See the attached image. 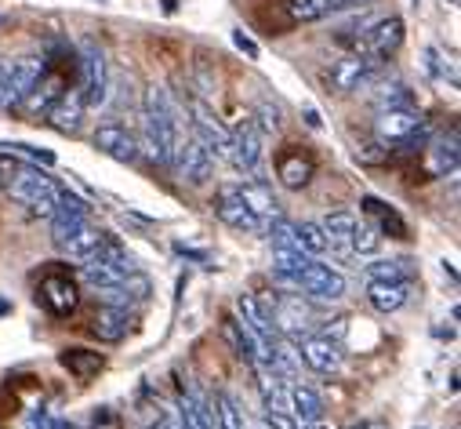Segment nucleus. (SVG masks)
<instances>
[{
    "label": "nucleus",
    "instance_id": "nucleus-26",
    "mask_svg": "<svg viewBox=\"0 0 461 429\" xmlns=\"http://www.w3.org/2000/svg\"><path fill=\"white\" fill-rule=\"evenodd\" d=\"M258 389L266 415H287V379L273 368H258Z\"/></svg>",
    "mask_w": 461,
    "mask_h": 429
},
{
    "label": "nucleus",
    "instance_id": "nucleus-34",
    "mask_svg": "<svg viewBox=\"0 0 461 429\" xmlns=\"http://www.w3.org/2000/svg\"><path fill=\"white\" fill-rule=\"evenodd\" d=\"M425 164H429V175H454L457 171V139L429 142L425 146Z\"/></svg>",
    "mask_w": 461,
    "mask_h": 429
},
{
    "label": "nucleus",
    "instance_id": "nucleus-19",
    "mask_svg": "<svg viewBox=\"0 0 461 429\" xmlns=\"http://www.w3.org/2000/svg\"><path fill=\"white\" fill-rule=\"evenodd\" d=\"M91 332L98 335V342H124L128 332H131V309H117V306L95 309Z\"/></svg>",
    "mask_w": 461,
    "mask_h": 429
},
{
    "label": "nucleus",
    "instance_id": "nucleus-10",
    "mask_svg": "<svg viewBox=\"0 0 461 429\" xmlns=\"http://www.w3.org/2000/svg\"><path fill=\"white\" fill-rule=\"evenodd\" d=\"M211 207H214V214H218V219H221L229 230H240V233H266V223L248 207L240 186H221V189L214 193Z\"/></svg>",
    "mask_w": 461,
    "mask_h": 429
},
{
    "label": "nucleus",
    "instance_id": "nucleus-5",
    "mask_svg": "<svg viewBox=\"0 0 461 429\" xmlns=\"http://www.w3.org/2000/svg\"><path fill=\"white\" fill-rule=\"evenodd\" d=\"M269 320H273V332L284 339V342H302L305 335H312V309L305 302V295H273V309H269Z\"/></svg>",
    "mask_w": 461,
    "mask_h": 429
},
{
    "label": "nucleus",
    "instance_id": "nucleus-21",
    "mask_svg": "<svg viewBox=\"0 0 461 429\" xmlns=\"http://www.w3.org/2000/svg\"><path fill=\"white\" fill-rule=\"evenodd\" d=\"M80 117H84V95H80V87L62 91L59 102L48 110V124H51L55 132H62V135H73V132L80 128Z\"/></svg>",
    "mask_w": 461,
    "mask_h": 429
},
{
    "label": "nucleus",
    "instance_id": "nucleus-6",
    "mask_svg": "<svg viewBox=\"0 0 461 429\" xmlns=\"http://www.w3.org/2000/svg\"><path fill=\"white\" fill-rule=\"evenodd\" d=\"M44 59L37 55H26V59H15L8 62V73H5V91H0V110L5 114H19L26 95L33 91V84L44 77Z\"/></svg>",
    "mask_w": 461,
    "mask_h": 429
},
{
    "label": "nucleus",
    "instance_id": "nucleus-46",
    "mask_svg": "<svg viewBox=\"0 0 461 429\" xmlns=\"http://www.w3.org/2000/svg\"><path fill=\"white\" fill-rule=\"evenodd\" d=\"M149 429H164V422H157V425H149Z\"/></svg>",
    "mask_w": 461,
    "mask_h": 429
},
{
    "label": "nucleus",
    "instance_id": "nucleus-28",
    "mask_svg": "<svg viewBox=\"0 0 461 429\" xmlns=\"http://www.w3.org/2000/svg\"><path fill=\"white\" fill-rule=\"evenodd\" d=\"M211 429H244V407L229 389H218L211 400Z\"/></svg>",
    "mask_w": 461,
    "mask_h": 429
},
{
    "label": "nucleus",
    "instance_id": "nucleus-47",
    "mask_svg": "<svg viewBox=\"0 0 461 429\" xmlns=\"http://www.w3.org/2000/svg\"><path fill=\"white\" fill-rule=\"evenodd\" d=\"M0 23H5V15H0Z\"/></svg>",
    "mask_w": 461,
    "mask_h": 429
},
{
    "label": "nucleus",
    "instance_id": "nucleus-35",
    "mask_svg": "<svg viewBox=\"0 0 461 429\" xmlns=\"http://www.w3.org/2000/svg\"><path fill=\"white\" fill-rule=\"evenodd\" d=\"M378 244H382L378 226H375L371 219H357L353 237H349V251H353V255H375V251H378Z\"/></svg>",
    "mask_w": 461,
    "mask_h": 429
},
{
    "label": "nucleus",
    "instance_id": "nucleus-3",
    "mask_svg": "<svg viewBox=\"0 0 461 429\" xmlns=\"http://www.w3.org/2000/svg\"><path fill=\"white\" fill-rule=\"evenodd\" d=\"M131 273H139L135 259H131L124 248L109 244V241L102 244V251H98L95 259L80 262V280H84L91 291H102V288H117V284H124Z\"/></svg>",
    "mask_w": 461,
    "mask_h": 429
},
{
    "label": "nucleus",
    "instance_id": "nucleus-29",
    "mask_svg": "<svg viewBox=\"0 0 461 429\" xmlns=\"http://www.w3.org/2000/svg\"><path fill=\"white\" fill-rule=\"evenodd\" d=\"M312 160L305 157V153H298V150H287L280 160H276V175H280V182L287 186V189H302V186H309V178H312Z\"/></svg>",
    "mask_w": 461,
    "mask_h": 429
},
{
    "label": "nucleus",
    "instance_id": "nucleus-9",
    "mask_svg": "<svg viewBox=\"0 0 461 429\" xmlns=\"http://www.w3.org/2000/svg\"><path fill=\"white\" fill-rule=\"evenodd\" d=\"M294 353H298V361H302L309 371H316V375H338L341 364H345L341 339H330L327 332L305 335L302 342H294Z\"/></svg>",
    "mask_w": 461,
    "mask_h": 429
},
{
    "label": "nucleus",
    "instance_id": "nucleus-32",
    "mask_svg": "<svg viewBox=\"0 0 461 429\" xmlns=\"http://www.w3.org/2000/svg\"><path fill=\"white\" fill-rule=\"evenodd\" d=\"M367 280H385V284H411L414 280V262L411 259H382V262H367Z\"/></svg>",
    "mask_w": 461,
    "mask_h": 429
},
{
    "label": "nucleus",
    "instance_id": "nucleus-7",
    "mask_svg": "<svg viewBox=\"0 0 461 429\" xmlns=\"http://www.w3.org/2000/svg\"><path fill=\"white\" fill-rule=\"evenodd\" d=\"M262 157H266V135L255 124V117H240V124L229 132V160L237 164V171L244 175H258L262 171Z\"/></svg>",
    "mask_w": 461,
    "mask_h": 429
},
{
    "label": "nucleus",
    "instance_id": "nucleus-13",
    "mask_svg": "<svg viewBox=\"0 0 461 429\" xmlns=\"http://www.w3.org/2000/svg\"><path fill=\"white\" fill-rule=\"evenodd\" d=\"M425 128V117L418 114V105H411V110H382L378 117H375V135H378V142L385 146V150H396V146H403L414 132H421Z\"/></svg>",
    "mask_w": 461,
    "mask_h": 429
},
{
    "label": "nucleus",
    "instance_id": "nucleus-14",
    "mask_svg": "<svg viewBox=\"0 0 461 429\" xmlns=\"http://www.w3.org/2000/svg\"><path fill=\"white\" fill-rule=\"evenodd\" d=\"M403 37H407V30H403V19H400V15L375 19V23H371V30L364 33V41H360V48H357V51H364V55H371V59H378V62H385V59H393V55L403 48Z\"/></svg>",
    "mask_w": 461,
    "mask_h": 429
},
{
    "label": "nucleus",
    "instance_id": "nucleus-37",
    "mask_svg": "<svg viewBox=\"0 0 461 429\" xmlns=\"http://www.w3.org/2000/svg\"><path fill=\"white\" fill-rule=\"evenodd\" d=\"M287 12L294 23H316L330 15V0H287Z\"/></svg>",
    "mask_w": 461,
    "mask_h": 429
},
{
    "label": "nucleus",
    "instance_id": "nucleus-40",
    "mask_svg": "<svg viewBox=\"0 0 461 429\" xmlns=\"http://www.w3.org/2000/svg\"><path fill=\"white\" fill-rule=\"evenodd\" d=\"M30 429H77V425H73V422H66V418H51L48 411H33Z\"/></svg>",
    "mask_w": 461,
    "mask_h": 429
},
{
    "label": "nucleus",
    "instance_id": "nucleus-42",
    "mask_svg": "<svg viewBox=\"0 0 461 429\" xmlns=\"http://www.w3.org/2000/svg\"><path fill=\"white\" fill-rule=\"evenodd\" d=\"M266 429H302L291 415H266Z\"/></svg>",
    "mask_w": 461,
    "mask_h": 429
},
{
    "label": "nucleus",
    "instance_id": "nucleus-25",
    "mask_svg": "<svg viewBox=\"0 0 461 429\" xmlns=\"http://www.w3.org/2000/svg\"><path fill=\"white\" fill-rule=\"evenodd\" d=\"M411 298V284H385V280H367V302L378 313H396Z\"/></svg>",
    "mask_w": 461,
    "mask_h": 429
},
{
    "label": "nucleus",
    "instance_id": "nucleus-8",
    "mask_svg": "<svg viewBox=\"0 0 461 429\" xmlns=\"http://www.w3.org/2000/svg\"><path fill=\"white\" fill-rule=\"evenodd\" d=\"M378 73H382V62H378V59H371V55H364V51H353V55L338 59V62L327 69V84H330V91H338V95H349V91H360V87L375 84Z\"/></svg>",
    "mask_w": 461,
    "mask_h": 429
},
{
    "label": "nucleus",
    "instance_id": "nucleus-4",
    "mask_svg": "<svg viewBox=\"0 0 461 429\" xmlns=\"http://www.w3.org/2000/svg\"><path fill=\"white\" fill-rule=\"evenodd\" d=\"M284 288L294 295H305V298H320V302H338V298H345V291H349L345 277L320 259H309Z\"/></svg>",
    "mask_w": 461,
    "mask_h": 429
},
{
    "label": "nucleus",
    "instance_id": "nucleus-17",
    "mask_svg": "<svg viewBox=\"0 0 461 429\" xmlns=\"http://www.w3.org/2000/svg\"><path fill=\"white\" fill-rule=\"evenodd\" d=\"M84 223H91L87 200H80L77 193L62 189V196H59V204H55V211H51V241L62 244V241H66L73 230H80Z\"/></svg>",
    "mask_w": 461,
    "mask_h": 429
},
{
    "label": "nucleus",
    "instance_id": "nucleus-18",
    "mask_svg": "<svg viewBox=\"0 0 461 429\" xmlns=\"http://www.w3.org/2000/svg\"><path fill=\"white\" fill-rule=\"evenodd\" d=\"M55 316H69L73 309H77V302H80V295H77V284L66 277V273H48L44 280H41V295H37Z\"/></svg>",
    "mask_w": 461,
    "mask_h": 429
},
{
    "label": "nucleus",
    "instance_id": "nucleus-22",
    "mask_svg": "<svg viewBox=\"0 0 461 429\" xmlns=\"http://www.w3.org/2000/svg\"><path fill=\"white\" fill-rule=\"evenodd\" d=\"M102 244H105V233H102L95 223H84V226L73 230L59 248H62L66 259H73V262H87V259H95V255L102 251Z\"/></svg>",
    "mask_w": 461,
    "mask_h": 429
},
{
    "label": "nucleus",
    "instance_id": "nucleus-24",
    "mask_svg": "<svg viewBox=\"0 0 461 429\" xmlns=\"http://www.w3.org/2000/svg\"><path fill=\"white\" fill-rule=\"evenodd\" d=\"M353 226H357V214L353 211H330V214H323V219H320V230H323L330 251H349Z\"/></svg>",
    "mask_w": 461,
    "mask_h": 429
},
{
    "label": "nucleus",
    "instance_id": "nucleus-44",
    "mask_svg": "<svg viewBox=\"0 0 461 429\" xmlns=\"http://www.w3.org/2000/svg\"><path fill=\"white\" fill-rule=\"evenodd\" d=\"M302 429H334V425H330V422H323V418H316V422H305Z\"/></svg>",
    "mask_w": 461,
    "mask_h": 429
},
{
    "label": "nucleus",
    "instance_id": "nucleus-2",
    "mask_svg": "<svg viewBox=\"0 0 461 429\" xmlns=\"http://www.w3.org/2000/svg\"><path fill=\"white\" fill-rule=\"evenodd\" d=\"M8 193H12V200H19L30 214H37V219H51V211H55V204H59V196H62V186L51 178V175H44L41 168H23L12 182H8Z\"/></svg>",
    "mask_w": 461,
    "mask_h": 429
},
{
    "label": "nucleus",
    "instance_id": "nucleus-39",
    "mask_svg": "<svg viewBox=\"0 0 461 429\" xmlns=\"http://www.w3.org/2000/svg\"><path fill=\"white\" fill-rule=\"evenodd\" d=\"M23 168H26V160H23L19 153H12V150H8V153H0V182H5V186H8Z\"/></svg>",
    "mask_w": 461,
    "mask_h": 429
},
{
    "label": "nucleus",
    "instance_id": "nucleus-41",
    "mask_svg": "<svg viewBox=\"0 0 461 429\" xmlns=\"http://www.w3.org/2000/svg\"><path fill=\"white\" fill-rule=\"evenodd\" d=\"M233 44H237V48H240L248 59H258V55H262V51H258V44H255V41H251L244 30H233Z\"/></svg>",
    "mask_w": 461,
    "mask_h": 429
},
{
    "label": "nucleus",
    "instance_id": "nucleus-30",
    "mask_svg": "<svg viewBox=\"0 0 461 429\" xmlns=\"http://www.w3.org/2000/svg\"><path fill=\"white\" fill-rule=\"evenodd\" d=\"M59 364L73 375V379H95L102 368H105V361H102V353H95V350H80V346H73V350H62V357H59Z\"/></svg>",
    "mask_w": 461,
    "mask_h": 429
},
{
    "label": "nucleus",
    "instance_id": "nucleus-33",
    "mask_svg": "<svg viewBox=\"0 0 461 429\" xmlns=\"http://www.w3.org/2000/svg\"><path fill=\"white\" fill-rule=\"evenodd\" d=\"M364 211L367 214H375V226H378V233H389V237H407V223L400 219V211H393L385 200H378V196H364Z\"/></svg>",
    "mask_w": 461,
    "mask_h": 429
},
{
    "label": "nucleus",
    "instance_id": "nucleus-43",
    "mask_svg": "<svg viewBox=\"0 0 461 429\" xmlns=\"http://www.w3.org/2000/svg\"><path fill=\"white\" fill-rule=\"evenodd\" d=\"M349 429H389L382 418H360V422H353Z\"/></svg>",
    "mask_w": 461,
    "mask_h": 429
},
{
    "label": "nucleus",
    "instance_id": "nucleus-15",
    "mask_svg": "<svg viewBox=\"0 0 461 429\" xmlns=\"http://www.w3.org/2000/svg\"><path fill=\"white\" fill-rule=\"evenodd\" d=\"M171 171H175L182 182H189V186H203V182L211 178V171H214V157L203 150V142H200L193 132H185V139H182V146H178V157H175Z\"/></svg>",
    "mask_w": 461,
    "mask_h": 429
},
{
    "label": "nucleus",
    "instance_id": "nucleus-11",
    "mask_svg": "<svg viewBox=\"0 0 461 429\" xmlns=\"http://www.w3.org/2000/svg\"><path fill=\"white\" fill-rule=\"evenodd\" d=\"M189 132L203 142V150L214 157V160H221V157H229V128L214 117V110L207 102H200V98H193L189 102Z\"/></svg>",
    "mask_w": 461,
    "mask_h": 429
},
{
    "label": "nucleus",
    "instance_id": "nucleus-38",
    "mask_svg": "<svg viewBox=\"0 0 461 429\" xmlns=\"http://www.w3.org/2000/svg\"><path fill=\"white\" fill-rule=\"evenodd\" d=\"M255 124L262 128V135H276L280 132V110H276V105L273 102H258V117H255Z\"/></svg>",
    "mask_w": 461,
    "mask_h": 429
},
{
    "label": "nucleus",
    "instance_id": "nucleus-45",
    "mask_svg": "<svg viewBox=\"0 0 461 429\" xmlns=\"http://www.w3.org/2000/svg\"><path fill=\"white\" fill-rule=\"evenodd\" d=\"M5 73H8V62H0V91H5Z\"/></svg>",
    "mask_w": 461,
    "mask_h": 429
},
{
    "label": "nucleus",
    "instance_id": "nucleus-27",
    "mask_svg": "<svg viewBox=\"0 0 461 429\" xmlns=\"http://www.w3.org/2000/svg\"><path fill=\"white\" fill-rule=\"evenodd\" d=\"M175 422H178V429H211V404H207L200 393H193V389L185 393V389H182Z\"/></svg>",
    "mask_w": 461,
    "mask_h": 429
},
{
    "label": "nucleus",
    "instance_id": "nucleus-20",
    "mask_svg": "<svg viewBox=\"0 0 461 429\" xmlns=\"http://www.w3.org/2000/svg\"><path fill=\"white\" fill-rule=\"evenodd\" d=\"M287 415L298 425L316 422V418H323V397L305 382H287Z\"/></svg>",
    "mask_w": 461,
    "mask_h": 429
},
{
    "label": "nucleus",
    "instance_id": "nucleus-16",
    "mask_svg": "<svg viewBox=\"0 0 461 429\" xmlns=\"http://www.w3.org/2000/svg\"><path fill=\"white\" fill-rule=\"evenodd\" d=\"M91 146L98 153H105L109 160H117V164H135L139 153H142V142L124 124H98L95 135H91Z\"/></svg>",
    "mask_w": 461,
    "mask_h": 429
},
{
    "label": "nucleus",
    "instance_id": "nucleus-1",
    "mask_svg": "<svg viewBox=\"0 0 461 429\" xmlns=\"http://www.w3.org/2000/svg\"><path fill=\"white\" fill-rule=\"evenodd\" d=\"M182 139H185V117L178 110V102L160 84L146 87V150H149V157L171 171Z\"/></svg>",
    "mask_w": 461,
    "mask_h": 429
},
{
    "label": "nucleus",
    "instance_id": "nucleus-12",
    "mask_svg": "<svg viewBox=\"0 0 461 429\" xmlns=\"http://www.w3.org/2000/svg\"><path fill=\"white\" fill-rule=\"evenodd\" d=\"M105 87H109V73H105V55L95 41H84L80 48V95L84 105H102L105 102Z\"/></svg>",
    "mask_w": 461,
    "mask_h": 429
},
{
    "label": "nucleus",
    "instance_id": "nucleus-23",
    "mask_svg": "<svg viewBox=\"0 0 461 429\" xmlns=\"http://www.w3.org/2000/svg\"><path fill=\"white\" fill-rule=\"evenodd\" d=\"M59 95H62V80L44 69V77L33 84V91L26 95V102H23L19 114H26V117H33V121H37V117H48V110L59 102Z\"/></svg>",
    "mask_w": 461,
    "mask_h": 429
},
{
    "label": "nucleus",
    "instance_id": "nucleus-36",
    "mask_svg": "<svg viewBox=\"0 0 461 429\" xmlns=\"http://www.w3.org/2000/svg\"><path fill=\"white\" fill-rule=\"evenodd\" d=\"M294 237H298L302 251L312 255V259H320V255L330 251V248H327V237H323V230H320V223H294Z\"/></svg>",
    "mask_w": 461,
    "mask_h": 429
},
{
    "label": "nucleus",
    "instance_id": "nucleus-31",
    "mask_svg": "<svg viewBox=\"0 0 461 429\" xmlns=\"http://www.w3.org/2000/svg\"><path fill=\"white\" fill-rule=\"evenodd\" d=\"M371 102H375V110H411L414 105V95L403 80H382L375 91H371Z\"/></svg>",
    "mask_w": 461,
    "mask_h": 429
}]
</instances>
